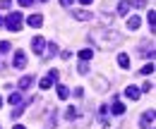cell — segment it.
I'll list each match as a JSON object with an SVG mask.
<instances>
[{"label": "cell", "instance_id": "obj_1", "mask_svg": "<svg viewBox=\"0 0 156 129\" xmlns=\"http://www.w3.org/2000/svg\"><path fill=\"white\" fill-rule=\"evenodd\" d=\"M91 41H96L101 48H111L113 43H122V34L113 29H98V31H91Z\"/></svg>", "mask_w": 156, "mask_h": 129}, {"label": "cell", "instance_id": "obj_2", "mask_svg": "<svg viewBox=\"0 0 156 129\" xmlns=\"http://www.w3.org/2000/svg\"><path fill=\"white\" fill-rule=\"evenodd\" d=\"M22 24H24V19H22L20 12H10V15H7V19H5V26H7L10 31H20Z\"/></svg>", "mask_w": 156, "mask_h": 129}, {"label": "cell", "instance_id": "obj_3", "mask_svg": "<svg viewBox=\"0 0 156 129\" xmlns=\"http://www.w3.org/2000/svg\"><path fill=\"white\" fill-rule=\"evenodd\" d=\"M31 50H34L36 55H43V50H46V38L43 36H34L31 38Z\"/></svg>", "mask_w": 156, "mask_h": 129}, {"label": "cell", "instance_id": "obj_4", "mask_svg": "<svg viewBox=\"0 0 156 129\" xmlns=\"http://www.w3.org/2000/svg\"><path fill=\"white\" fill-rule=\"evenodd\" d=\"M12 67H15V70H24V67H27V55H24L22 50H17V53L12 55Z\"/></svg>", "mask_w": 156, "mask_h": 129}, {"label": "cell", "instance_id": "obj_5", "mask_svg": "<svg viewBox=\"0 0 156 129\" xmlns=\"http://www.w3.org/2000/svg\"><path fill=\"white\" fill-rule=\"evenodd\" d=\"M108 112H113V115H125V105L120 103L118 96H113V103L108 105Z\"/></svg>", "mask_w": 156, "mask_h": 129}, {"label": "cell", "instance_id": "obj_6", "mask_svg": "<svg viewBox=\"0 0 156 129\" xmlns=\"http://www.w3.org/2000/svg\"><path fill=\"white\" fill-rule=\"evenodd\" d=\"M154 117H156L154 110H147L142 117H139V127H142V129H149V127H151V122H154Z\"/></svg>", "mask_w": 156, "mask_h": 129}, {"label": "cell", "instance_id": "obj_7", "mask_svg": "<svg viewBox=\"0 0 156 129\" xmlns=\"http://www.w3.org/2000/svg\"><path fill=\"white\" fill-rule=\"evenodd\" d=\"M94 84H96V91L98 93H106V91H108V81H106L103 76H94Z\"/></svg>", "mask_w": 156, "mask_h": 129}, {"label": "cell", "instance_id": "obj_8", "mask_svg": "<svg viewBox=\"0 0 156 129\" xmlns=\"http://www.w3.org/2000/svg\"><path fill=\"white\" fill-rule=\"evenodd\" d=\"M27 24L36 29V26H41V24H43V17H41L39 12H36V15H29V19H27Z\"/></svg>", "mask_w": 156, "mask_h": 129}, {"label": "cell", "instance_id": "obj_9", "mask_svg": "<svg viewBox=\"0 0 156 129\" xmlns=\"http://www.w3.org/2000/svg\"><path fill=\"white\" fill-rule=\"evenodd\" d=\"M75 19H79V22H89V19H94V15L87 12V10H75Z\"/></svg>", "mask_w": 156, "mask_h": 129}, {"label": "cell", "instance_id": "obj_10", "mask_svg": "<svg viewBox=\"0 0 156 129\" xmlns=\"http://www.w3.org/2000/svg\"><path fill=\"white\" fill-rule=\"evenodd\" d=\"M139 24H142V19L137 17V15H132V17H127V29H130V31H135V29H139Z\"/></svg>", "mask_w": 156, "mask_h": 129}, {"label": "cell", "instance_id": "obj_11", "mask_svg": "<svg viewBox=\"0 0 156 129\" xmlns=\"http://www.w3.org/2000/svg\"><path fill=\"white\" fill-rule=\"evenodd\" d=\"M139 89H137V86H127V89H125V96H127V98H130V100H137V98H139Z\"/></svg>", "mask_w": 156, "mask_h": 129}, {"label": "cell", "instance_id": "obj_12", "mask_svg": "<svg viewBox=\"0 0 156 129\" xmlns=\"http://www.w3.org/2000/svg\"><path fill=\"white\" fill-rule=\"evenodd\" d=\"M130 7H132V5H130V0H120V2H118V15H127V12H130Z\"/></svg>", "mask_w": 156, "mask_h": 129}, {"label": "cell", "instance_id": "obj_13", "mask_svg": "<svg viewBox=\"0 0 156 129\" xmlns=\"http://www.w3.org/2000/svg\"><path fill=\"white\" fill-rule=\"evenodd\" d=\"M118 65H120L122 70H127V67H130V55H127V53H120V55H118Z\"/></svg>", "mask_w": 156, "mask_h": 129}, {"label": "cell", "instance_id": "obj_14", "mask_svg": "<svg viewBox=\"0 0 156 129\" xmlns=\"http://www.w3.org/2000/svg\"><path fill=\"white\" fill-rule=\"evenodd\" d=\"M46 46H48V48L43 50V57H53L58 53V46H55V43H46Z\"/></svg>", "mask_w": 156, "mask_h": 129}, {"label": "cell", "instance_id": "obj_15", "mask_svg": "<svg viewBox=\"0 0 156 129\" xmlns=\"http://www.w3.org/2000/svg\"><path fill=\"white\" fill-rule=\"evenodd\" d=\"M31 84H34V76H22V79H20V89H22V91H27Z\"/></svg>", "mask_w": 156, "mask_h": 129}, {"label": "cell", "instance_id": "obj_16", "mask_svg": "<svg viewBox=\"0 0 156 129\" xmlns=\"http://www.w3.org/2000/svg\"><path fill=\"white\" fill-rule=\"evenodd\" d=\"M91 57H94V50H91V48L79 50V60H82V62H87V60H91Z\"/></svg>", "mask_w": 156, "mask_h": 129}, {"label": "cell", "instance_id": "obj_17", "mask_svg": "<svg viewBox=\"0 0 156 129\" xmlns=\"http://www.w3.org/2000/svg\"><path fill=\"white\" fill-rule=\"evenodd\" d=\"M10 103L17 108V105H22V93H17V91H12L10 93Z\"/></svg>", "mask_w": 156, "mask_h": 129}, {"label": "cell", "instance_id": "obj_18", "mask_svg": "<svg viewBox=\"0 0 156 129\" xmlns=\"http://www.w3.org/2000/svg\"><path fill=\"white\" fill-rule=\"evenodd\" d=\"M67 96H70V89H67V86H58V98L60 100H67Z\"/></svg>", "mask_w": 156, "mask_h": 129}, {"label": "cell", "instance_id": "obj_19", "mask_svg": "<svg viewBox=\"0 0 156 129\" xmlns=\"http://www.w3.org/2000/svg\"><path fill=\"white\" fill-rule=\"evenodd\" d=\"M39 86L41 89H51V86H53V79H51V76H43V79L39 81Z\"/></svg>", "mask_w": 156, "mask_h": 129}, {"label": "cell", "instance_id": "obj_20", "mask_svg": "<svg viewBox=\"0 0 156 129\" xmlns=\"http://www.w3.org/2000/svg\"><path fill=\"white\" fill-rule=\"evenodd\" d=\"M10 48H12L10 41H2V43H0V53H10Z\"/></svg>", "mask_w": 156, "mask_h": 129}, {"label": "cell", "instance_id": "obj_21", "mask_svg": "<svg viewBox=\"0 0 156 129\" xmlns=\"http://www.w3.org/2000/svg\"><path fill=\"white\" fill-rule=\"evenodd\" d=\"M154 72V62H149V65H144V67H142V74H144V76H147V74H151Z\"/></svg>", "mask_w": 156, "mask_h": 129}, {"label": "cell", "instance_id": "obj_22", "mask_svg": "<svg viewBox=\"0 0 156 129\" xmlns=\"http://www.w3.org/2000/svg\"><path fill=\"white\" fill-rule=\"evenodd\" d=\"M77 72H79V74H89V65H87V62L77 65Z\"/></svg>", "mask_w": 156, "mask_h": 129}, {"label": "cell", "instance_id": "obj_23", "mask_svg": "<svg viewBox=\"0 0 156 129\" xmlns=\"http://www.w3.org/2000/svg\"><path fill=\"white\" fill-rule=\"evenodd\" d=\"M147 19H149V26H151V34H154V22H156V12H154V10L149 12V17H147Z\"/></svg>", "mask_w": 156, "mask_h": 129}, {"label": "cell", "instance_id": "obj_24", "mask_svg": "<svg viewBox=\"0 0 156 129\" xmlns=\"http://www.w3.org/2000/svg\"><path fill=\"white\" fill-rule=\"evenodd\" d=\"M65 117H67V120H75V117H77V110H75V108H67Z\"/></svg>", "mask_w": 156, "mask_h": 129}, {"label": "cell", "instance_id": "obj_25", "mask_svg": "<svg viewBox=\"0 0 156 129\" xmlns=\"http://www.w3.org/2000/svg\"><path fill=\"white\" fill-rule=\"evenodd\" d=\"M48 76H51L53 81H58V76H60V74H58V70H51V72H48Z\"/></svg>", "mask_w": 156, "mask_h": 129}, {"label": "cell", "instance_id": "obj_26", "mask_svg": "<svg viewBox=\"0 0 156 129\" xmlns=\"http://www.w3.org/2000/svg\"><path fill=\"white\" fill-rule=\"evenodd\" d=\"M130 5H135V7H144V5H147V0H135V2H130Z\"/></svg>", "mask_w": 156, "mask_h": 129}, {"label": "cell", "instance_id": "obj_27", "mask_svg": "<svg viewBox=\"0 0 156 129\" xmlns=\"http://www.w3.org/2000/svg\"><path fill=\"white\" fill-rule=\"evenodd\" d=\"M10 5H12L10 0H2V2H0V7H2V10H10Z\"/></svg>", "mask_w": 156, "mask_h": 129}, {"label": "cell", "instance_id": "obj_28", "mask_svg": "<svg viewBox=\"0 0 156 129\" xmlns=\"http://www.w3.org/2000/svg\"><path fill=\"white\" fill-rule=\"evenodd\" d=\"M101 19H103L106 24H111V22H113V17H111V15H101Z\"/></svg>", "mask_w": 156, "mask_h": 129}, {"label": "cell", "instance_id": "obj_29", "mask_svg": "<svg viewBox=\"0 0 156 129\" xmlns=\"http://www.w3.org/2000/svg\"><path fill=\"white\" fill-rule=\"evenodd\" d=\"M31 2H34V0H20V5H22V7H29Z\"/></svg>", "mask_w": 156, "mask_h": 129}, {"label": "cell", "instance_id": "obj_30", "mask_svg": "<svg viewBox=\"0 0 156 129\" xmlns=\"http://www.w3.org/2000/svg\"><path fill=\"white\" fill-rule=\"evenodd\" d=\"M72 2H75V0H60V5H65V7H70Z\"/></svg>", "mask_w": 156, "mask_h": 129}, {"label": "cell", "instance_id": "obj_31", "mask_svg": "<svg viewBox=\"0 0 156 129\" xmlns=\"http://www.w3.org/2000/svg\"><path fill=\"white\" fill-rule=\"evenodd\" d=\"M79 2H82V5H91L94 0H79Z\"/></svg>", "mask_w": 156, "mask_h": 129}, {"label": "cell", "instance_id": "obj_32", "mask_svg": "<svg viewBox=\"0 0 156 129\" xmlns=\"http://www.w3.org/2000/svg\"><path fill=\"white\" fill-rule=\"evenodd\" d=\"M12 129H27V127H24V124H15Z\"/></svg>", "mask_w": 156, "mask_h": 129}, {"label": "cell", "instance_id": "obj_33", "mask_svg": "<svg viewBox=\"0 0 156 129\" xmlns=\"http://www.w3.org/2000/svg\"><path fill=\"white\" fill-rule=\"evenodd\" d=\"M0 105H2V98H0Z\"/></svg>", "mask_w": 156, "mask_h": 129}, {"label": "cell", "instance_id": "obj_34", "mask_svg": "<svg viewBox=\"0 0 156 129\" xmlns=\"http://www.w3.org/2000/svg\"><path fill=\"white\" fill-rule=\"evenodd\" d=\"M41 2H46V0H41Z\"/></svg>", "mask_w": 156, "mask_h": 129}]
</instances>
